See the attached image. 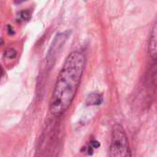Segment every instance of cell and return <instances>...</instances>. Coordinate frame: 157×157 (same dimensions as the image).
I'll use <instances>...</instances> for the list:
<instances>
[{"label":"cell","mask_w":157,"mask_h":157,"mask_svg":"<svg viewBox=\"0 0 157 157\" xmlns=\"http://www.w3.org/2000/svg\"><path fill=\"white\" fill-rule=\"evenodd\" d=\"M109 157H132L126 132L120 124L113 127Z\"/></svg>","instance_id":"7a4b0ae2"},{"label":"cell","mask_w":157,"mask_h":157,"mask_svg":"<svg viewBox=\"0 0 157 157\" xmlns=\"http://www.w3.org/2000/svg\"><path fill=\"white\" fill-rule=\"evenodd\" d=\"M86 65V56L79 51L72 52L65 59L50 100L52 116H62L73 103L77 93Z\"/></svg>","instance_id":"6da1fadb"},{"label":"cell","mask_w":157,"mask_h":157,"mask_svg":"<svg viewBox=\"0 0 157 157\" xmlns=\"http://www.w3.org/2000/svg\"><path fill=\"white\" fill-rule=\"evenodd\" d=\"M156 24H155L153 30L151 32L150 35V40H149V47H148V51L150 53V56L153 59L156 58L157 53V32H156Z\"/></svg>","instance_id":"3957f363"},{"label":"cell","mask_w":157,"mask_h":157,"mask_svg":"<svg viewBox=\"0 0 157 157\" xmlns=\"http://www.w3.org/2000/svg\"><path fill=\"white\" fill-rule=\"evenodd\" d=\"M16 54H17V52H16L15 50H10V51H6L5 55H6V57L14 58V57H16Z\"/></svg>","instance_id":"5b68a950"},{"label":"cell","mask_w":157,"mask_h":157,"mask_svg":"<svg viewBox=\"0 0 157 157\" xmlns=\"http://www.w3.org/2000/svg\"><path fill=\"white\" fill-rule=\"evenodd\" d=\"M17 17H18L19 21L24 22V21H28V20L29 19L30 15H29V13L28 11H21V12L18 13Z\"/></svg>","instance_id":"277c9868"}]
</instances>
